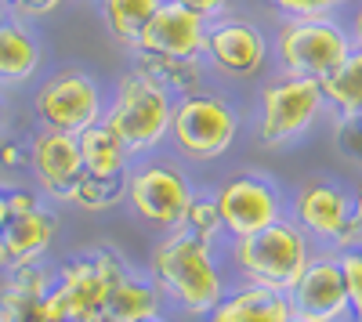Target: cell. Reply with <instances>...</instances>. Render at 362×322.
Segmentation results:
<instances>
[{
    "instance_id": "cell-7",
    "label": "cell",
    "mask_w": 362,
    "mask_h": 322,
    "mask_svg": "<svg viewBox=\"0 0 362 322\" xmlns=\"http://www.w3.org/2000/svg\"><path fill=\"white\" fill-rule=\"evenodd\" d=\"M127 268H131V261L112 246H98L90 254L69 257L54 272V286L47 294L54 322H98L116 279Z\"/></svg>"
},
{
    "instance_id": "cell-32",
    "label": "cell",
    "mask_w": 362,
    "mask_h": 322,
    "mask_svg": "<svg viewBox=\"0 0 362 322\" xmlns=\"http://www.w3.org/2000/svg\"><path fill=\"white\" fill-rule=\"evenodd\" d=\"M8 207H11V217L15 214H29L40 207V196L29 192V189H8Z\"/></svg>"
},
{
    "instance_id": "cell-9",
    "label": "cell",
    "mask_w": 362,
    "mask_h": 322,
    "mask_svg": "<svg viewBox=\"0 0 362 322\" xmlns=\"http://www.w3.org/2000/svg\"><path fill=\"white\" fill-rule=\"evenodd\" d=\"M203 62L214 83H247L257 80L272 66V37L243 15H225L206 22V47Z\"/></svg>"
},
{
    "instance_id": "cell-20",
    "label": "cell",
    "mask_w": 362,
    "mask_h": 322,
    "mask_svg": "<svg viewBox=\"0 0 362 322\" xmlns=\"http://www.w3.org/2000/svg\"><path fill=\"white\" fill-rule=\"evenodd\" d=\"M163 294L153 286L148 275H138L134 268H127L124 275L116 279L109 304L102 311L98 322H145V318H156L163 315Z\"/></svg>"
},
{
    "instance_id": "cell-21",
    "label": "cell",
    "mask_w": 362,
    "mask_h": 322,
    "mask_svg": "<svg viewBox=\"0 0 362 322\" xmlns=\"http://www.w3.org/2000/svg\"><path fill=\"white\" fill-rule=\"evenodd\" d=\"M76 141H80V156H83V170L87 174H95V178H127L131 174L134 156L124 145V138H119L105 120L80 131Z\"/></svg>"
},
{
    "instance_id": "cell-37",
    "label": "cell",
    "mask_w": 362,
    "mask_h": 322,
    "mask_svg": "<svg viewBox=\"0 0 362 322\" xmlns=\"http://www.w3.org/2000/svg\"><path fill=\"white\" fill-rule=\"evenodd\" d=\"M11 18V11H8V0H0V25H4Z\"/></svg>"
},
{
    "instance_id": "cell-34",
    "label": "cell",
    "mask_w": 362,
    "mask_h": 322,
    "mask_svg": "<svg viewBox=\"0 0 362 322\" xmlns=\"http://www.w3.org/2000/svg\"><path fill=\"white\" fill-rule=\"evenodd\" d=\"M344 22H348V29H351L355 44H362V0H355V8L344 11Z\"/></svg>"
},
{
    "instance_id": "cell-6",
    "label": "cell",
    "mask_w": 362,
    "mask_h": 322,
    "mask_svg": "<svg viewBox=\"0 0 362 322\" xmlns=\"http://www.w3.org/2000/svg\"><path fill=\"white\" fill-rule=\"evenodd\" d=\"M355 51V37L344 15H319V18H283L272 37V58L276 73L326 80L334 69L348 62Z\"/></svg>"
},
{
    "instance_id": "cell-36",
    "label": "cell",
    "mask_w": 362,
    "mask_h": 322,
    "mask_svg": "<svg viewBox=\"0 0 362 322\" xmlns=\"http://www.w3.org/2000/svg\"><path fill=\"white\" fill-rule=\"evenodd\" d=\"M351 214H355V221L362 225V185L351 192Z\"/></svg>"
},
{
    "instance_id": "cell-3",
    "label": "cell",
    "mask_w": 362,
    "mask_h": 322,
    "mask_svg": "<svg viewBox=\"0 0 362 322\" xmlns=\"http://www.w3.org/2000/svg\"><path fill=\"white\" fill-rule=\"evenodd\" d=\"M239 131H243V109L225 87L210 83L174 102L167 145L185 163H214L235 145Z\"/></svg>"
},
{
    "instance_id": "cell-4",
    "label": "cell",
    "mask_w": 362,
    "mask_h": 322,
    "mask_svg": "<svg viewBox=\"0 0 362 322\" xmlns=\"http://www.w3.org/2000/svg\"><path fill=\"white\" fill-rule=\"evenodd\" d=\"M225 250H228V265L239 282L279 290V294H286L300 279V272L308 268V261L315 257V243L290 217L254 232V236L228 239Z\"/></svg>"
},
{
    "instance_id": "cell-35",
    "label": "cell",
    "mask_w": 362,
    "mask_h": 322,
    "mask_svg": "<svg viewBox=\"0 0 362 322\" xmlns=\"http://www.w3.org/2000/svg\"><path fill=\"white\" fill-rule=\"evenodd\" d=\"M11 221V207H8V189H0V228Z\"/></svg>"
},
{
    "instance_id": "cell-12",
    "label": "cell",
    "mask_w": 362,
    "mask_h": 322,
    "mask_svg": "<svg viewBox=\"0 0 362 322\" xmlns=\"http://www.w3.org/2000/svg\"><path fill=\"white\" fill-rule=\"evenodd\" d=\"M286 297H290L293 318L300 322H355L344 268L334 250H315L308 268L286 290Z\"/></svg>"
},
{
    "instance_id": "cell-18",
    "label": "cell",
    "mask_w": 362,
    "mask_h": 322,
    "mask_svg": "<svg viewBox=\"0 0 362 322\" xmlns=\"http://www.w3.org/2000/svg\"><path fill=\"white\" fill-rule=\"evenodd\" d=\"M206 322H293V308L279 290L235 282L225 290V297L206 315Z\"/></svg>"
},
{
    "instance_id": "cell-30",
    "label": "cell",
    "mask_w": 362,
    "mask_h": 322,
    "mask_svg": "<svg viewBox=\"0 0 362 322\" xmlns=\"http://www.w3.org/2000/svg\"><path fill=\"white\" fill-rule=\"evenodd\" d=\"M66 0H8V11L11 18H22V22H40V18H51Z\"/></svg>"
},
{
    "instance_id": "cell-14",
    "label": "cell",
    "mask_w": 362,
    "mask_h": 322,
    "mask_svg": "<svg viewBox=\"0 0 362 322\" xmlns=\"http://www.w3.org/2000/svg\"><path fill=\"white\" fill-rule=\"evenodd\" d=\"M29 170H33L37 185L51 199L73 203V192H76V185L83 181V174H87L76 134L40 127L33 138H29Z\"/></svg>"
},
{
    "instance_id": "cell-15",
    "label": "cell",
    "mask_w": 362,
    "mask_h": 322,
    "mask_svg": "<svg viewBox=\"0 0 362 322\" xmlns=\"http://www.w3.org/2000/svg\"><path fill=\"white\" fill-rule=\"evenodd\" d=\"M206 47V18L196 11L163 0L160 11L141 29L131 54H156V58H203Z\"/></svg>"
},
{
    "instance_id": "cell-2",
    "label": "cell",
    "mask_w": 362,
    "mask_h": 322,
    "mask_svg": "<svg viewBox=\"0 0 362 322\" xmlns=\"http://www.w3.org/2000/svg\"><path fill=\"white\" fill-rule=\"evenodd\" d=\"M174 102L177 98L160 80H153L145 69L131 66L116 76L102 120L124 138L134 160H145V156H156L167 145Z\"/></svg>"
},
{
    "instance_id": "cell-10",
    "label": "cell",
    "mask_w": 362,
    "mask_h": 322,
    "mask_svg": "<svg viewBox=\"0 0 362 322\" xmlns=\"http://www.w3.org/2000/svg\"><path fill=\"white\" fill-rule=\"evenodd\" d=\"M105 102L109 95L102 91V83L95 76L80 66H66L44 76V83L33 95V112L40 127L80 134L105 116Z\"/></svg>"
},
{
    "instance_id": "cell-29",
    "label": "cell",
    "mask_w": 362,
    "mask_h": 322,
    "mask_svg": "<svg viewBox=\"0 0 362 322\" xmlns=\"http://www.w3.org/2000/svg\"><path fill=\"white\" fill-rule=\"evenodd\" d=\"M334 141L341 156L362 170V120H334Z\"/></svg>"
},
{
    "instance_id": "cell-13",
    "label": "cell",
    "mask_w": 362,
    "mask_h": 322,
    "mask_svg": "<svg viewBox=\"0 0 362 322\" xmlns=\"http://www.w3.org/2000/svg\"><path fill=\"white\" fill-rule=\"evenodd\" d=\"M286 217L305 232L319 250H334L341 232L355 217L351 214V192L337 181H326V178L300 181L293 189V196L286 199Z\"/></svg>"
},
{
    "instance_id": "cell-41",
    "label": "cell",
    "mask_w": 362,
    "mask_h": 322,
    "mask_svg": "<svg viewBox=\"0 0 362 322\" xmlns=\"http://www.w3.org/2000/svg\"><path fill=\"white\" fill-rule=\"evenodd\" d=\"M0 322H4V315H0Z\"/></svg>"
},
{
    "instance_id": "cell-23",
    "label": "cell",
    "mask_w": 362,
    "mask_h": 322,
    "mask_svg": "<svg viewBox=\"0 0 362 322\" xmlns=\"http://www.w3.org/2000/svg\"><path fill=\"white\" fill-rule=\"evenodd\" d=\"M322 95L334 120H362V44H355L348 62L322 80Z\"/></svg>"
},
{
    "instance_id": "cell-24",
    "label": "cell",
    "mask_w": 362,
    "mask_h": 322,
    "mask_svg": "<svg viewBox=\"0 0 362 322\" xmlns=\"http://www.w3.org/2000/svg\"><path fill=\"white\" fill-rule=\"evenodd\" d=\"M160 4H163V0H98L105 33L124 51H134L141 29L153 22V15L160 11Z\"/></svg>"
},
{
    "instance_id": "cell-16",
    "label": "cell",
    "mask_w": 362,
    "mask_h": 322,
    "mask_svg": "<svg viewBox=\"0 0 362 322\" xmlns=\"http://www.w3.org/2000/svg\"><path fill=\"white\" fill-rule=\"evenodd\" d=\"M54 232H58V214L44 203L29 214H15L0 228V268L15 272L22 265H37L47 254Z\"/></svg>"
},
{
    "instance_id": "cell-11",
    "label": "cell",
    "mask_w": 362,
    "mask_h": 322,
    "mask_svg": "<svg viewBox=\"0 0 362 322\" xmlns=\"http://www.w3.org/2000/svg\"><path fill=\"white\" fill-rule=\"evenodd\" d=\"M218 199V214H221V228L225 239H243L254 232L268 228L286 217V196L283 189L264 178L261 170H239L214 189Z\"/></svg>"
},
{
    "instance_id": "cell-26",
    "label": "cell",
    "mask_w": 362,
    "mask_h": 322,
    "mask_svg": "<svg viewBox=\"0 0 362 322\" xmlns=\"http://www.w3.org/2000/svg\"><path fill=\"white\" fill-rule=\"evenodd\" d=\"M185 228L196 232V236H203V239H210V243L225 239L214 192H199V189H196V196H192V203H189V214H185Z\"/></svg>"
},
{
    "instance_id": "cell-31",
    "label": "cell",
    "mask_w": 362,
    "mask_h": 322,
    "mask_svg": "<svg viewBox=\"0 0 362 322\" xmlns=\"http://www.w3.org/2000/svg\"><path fill=\"white\" fill-rule=\"evenodd\" d=\"M170 4L189 8V11H196L199 18H206V22H214V18H225V15H232V0H170Z\"/></svg>"
},
{
    "instance_id": "cell-5",
    "label": "cell",
    "mask_w": 362,
    "mask_h": 322,
    "mask_svg": "<svg viewBox=\"0 0 362 322\" xmlns=\"http://www.w3.org/2000/svg\"><path fill=\"white\" fill-rule=\"evenodd\" d=\"M329 112L322 80L276 73L257 87L254 102V138L261 149H286L300 141Z\"/></svg>"
},
{
    "instance_id": "cell-27",
    "label": "cell",
    "mask_w": 362,
    "mask_h": 322,
    "mask_svg": "<svg viewBox=\"0 0 362 322\" xmlns=\"http://www.w3.org/2000/svg\"><path fill=\"white\" fill-rule=\"evenodd\" d=\"M261 4L283 18H319V15H341L334 0H261Z\"/></svg>"
},
{
    "instance_id": "cell-25",
    "label": "cell",
    "mask_w": 362,
    "mask_h": 322,
    "mask_svg": "<svg viewBox=\"0 0 362 322\" xmlns=\"http://www.w3.org/2000/svg\"><path fill=\"white\" fill-rule=\"evenodd\" d=\"M119 199H127V178H95V174H83V181L73 192V203L80 210H109Z\"/></svg>"
},
{
    "instance_id": "cell-40",
    "label": "cell",
    "mask_w": 362,
    "mask_h": 322,
    "mask_svg": "<svg viewBox=\"0 0 362 322\" xmlns=\"http://www.w3.org/2000/svg\"><path fill=\"white\" fill-rule=\"evenodd\" d=\"M145 322H170V318H163V315H156V318H145Z\"/></svg>"
},
{
    "instance_id": "cell-22",
    "label": "cell",
    "mask_w": 362,
    "mask_h": 322,
    "mask_svg": "<svg viewBox=\"0 0 362 322\" xmlns=\"http://www.w3.org/2000/svg\"><path fill=\"white\" fill-rule=\"evenodd\" d=\"M134 66L145 69L153 80H160L174 98L196 95L214 83L203 58H156V54H134Z\"/></svg>"
},
{
    "instance_id": "cell-39",
    "label": "cell",
    "mask_w": 362,
    "mask_h": 322,
    "mask_svg": "<svg viewBox=\"0 0 362 322\" xmlns=\"http://www.w3.org/2000/svg\"><path fill=\"white\" fill-rule=\"evenodd\" d=\"M4 120H8V109H4V102H0V127H4Z\"/></svg>"
},
{
    "instance_id": "cell-33",
    "label": "cell",
    "mask_w": 362,
    "mask_h": 322,
    "mask_svg": "<svg viewBox=\"0 0 362 322\" xmlns=\"http://www.w3.org/2000/svg\"><path fill=\"white\" fill-rule=\"evenodd\" d=\"M22 163H29V153H22L15 141L0 145V167H22Z\"/></svg>"
},
{
    "instance_id": "cell-19",
    "label": "cell",
    "mask_w": 362,
    "mask_h": 322,
    "mask_svg": "<svg viewBox=\"0 0 362 322\" xmlns=\"http://www.w3.org/2000/svg\"><path fill=\"white\" fill-rule=\"evenodd\" d=\"M44 66V47L33 37L29 22L8 18L0 25V87H22L37 80Z\"/></svg>"
},
{
    "instance_id": "cell-17",
    "label": "cell",
    "mask_w": 362,
    "mask_h": 322,
    "mask_svg": "<svg viewBox=\"0 0 362 322\" xmlns=\"http://www.w3.org/2000/svg\"><path fill=\"white\" fill-rule=\"evenodd\" d=\"M54 286V272L37 265H22L8 272V282L0 290V315L4 322H54L47 294Z\"/></svg>"
},
{
    "instance_id": "cell-38",
    "label": "cell",
    "mask_w": 362,
    "mask_h": 322,
    "mask_svg": "<svg viewBox=\"0 0 362 322\" xmlns=\"http://www.w3.org/2000/svg\"><path fill=\"white\" fill-rule=\"evenodd\" d=\"M334 4H337V11H341V15H344V11H348V8H355V0H334Z\"/></svg>"
},
{
    "instance_id": "cell-8",
    "label": "cell",
    "mask_w": 362,
    "mask_h": 322,
    "mask_svg": "<svg viewBox=\"0 0 362 322\" xmlns=\"http://www.w3.org/2000/svg\"><path fill=\"white\" fill-rule=\"evenodd\" d=\"M196 196V185L189 181V174L181 170V163L167 156H145L134 160L127 174V203L131 210L160 232H177L185 228L189 203Z\"/></svg>"
},
{
    "instance_id": "cell-42",
    "label": "cell",
    "mask_w": 362,
    "mask_h": 322,
    "mask_svg": "<svg viewBox=\"0 0 362 322\" xmlns=\"http://www.w3.org/2000/svg\"><path fill=\"white\" fill-rule=\"evenodd\" d=\"M293 322H300V318H293Z\"/></svg>"
},
{
    "instance_id": "cell-28",
    "label": "cell",
    "mask_w": 362,
    "mask_h": 322,
    "mask_svg": "<svg viewBox=\"0 0 362 322\" xmlns=\"http://www.w3.org/2000/svg\"><path fill=\"white\" fill-rule=\"evenodd\" d=\"M341 268H344V282H348V301H351V318L362 322V246L358 250H344Z\"/></svg>"
},
{
    "instance_id": "cell-1",
    "label": "cell",
    "mask_w": 362,
    "mask_h": 322,
    "mask_svg": "<svg viewBox=\"0 0 362 322\" xmlns=\"http://www.w3.org/2000/svg\"><path fill=\"white\" fill-rule=\"evenodd\" d=\"M148 279L181 315L206 318L225 297V268L218 243H210L189 228L163 232V239L148 254Z\"/></svg>"
}]
</instances>
